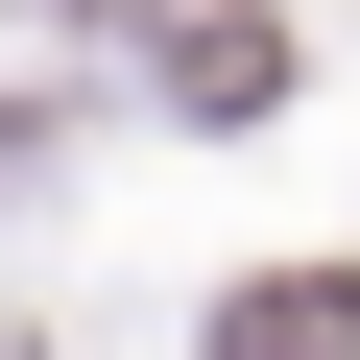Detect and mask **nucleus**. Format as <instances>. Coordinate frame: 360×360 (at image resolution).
I'll use <instances>...</instances> for the list:
<instances>
[{
    "label": "nucleus",
    "instance_id": "nucleus-1",
    "mask_svg": "<svg viewBox=\"0 0 360 360\" xmlns=\"http://www.w3.org/2000/svg\"><path fill=\"white\" fill-rule=\"evenodd\" d=\"M217 360H360V288H240Z\"/></svg>",
    "mask_w": 360,
    "mask_h": 360
}]
</instances>
